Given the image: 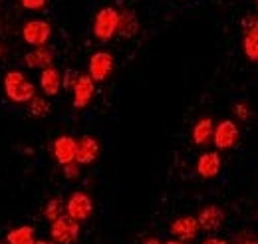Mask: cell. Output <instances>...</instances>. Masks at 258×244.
Instances as JSON below:
<instances>
[{
    "mask_svg": "<svg viewBox=\"0 0 258 244\" xmlns=\"http://www.w3.org/2000/svg\"><path fill=\"white\" fill-rule=\"evenodd\" d=\"M4 92L14 103H28L36 97V86L18 70H12L4 76Z\"/></svg>",
    "mask_w": 258,
    "mask_h": 244,
    "instance_id": "6da1fadb",
    "label": "cell"
},
{
    "mask_svg": "<svg viewBox=\"0 0 258 244\" xmlns=\"http://www.w3.org/2000/svg\"><path fill=\"white\" fill-rule=\"evenodd\" d=\"M117 22H119V10L113 6H103L101 10H97L96 18H94V36L99 42H109L115 34H117Z\"/></svg>",
    "mask_w": 258,
    "mask_h": 244,
    "instance_id": "7a4b0ae2",
    "label": "cell"
},
{
    "mask_svg": "<svg viewBox=\"0 0 258 244\" xmlns=\"http://www.w3.org/2000/svg\"><path fill=\"white\" fill-rule=\"evenodd\" d=\"M50 236L56 244H74L80 238V222L68 214L56 218L50 226Z\"/></svg>",
    "mask_w": 258,
    "mask_h": 244,
    "instance_id": "3957f363",
    "label": "cell"
},
{
    "mask_svg": "<svg viewBox=\"0 0 258 244\" xmlns=\"http://www.w3.org/2000/svg\"><path fill=\"white\" fill-rule=\"evenodd\" d=\"M238 139H240V131H238V125L232 121V119H225L219 125H215V133H213V143L219 151H226V149H232L238 145Z\"/></svg>",
    "mask_w": 258,
    "mask_h": 244,
    "instance_id": "277c9868",
    "label": "cell"
},
{
    "mask_svg": "<svg viewBox=\"0 0 258 244\" xmlns=\"http://www.w3.org/2000/svg\"><path fill=\"white\" fill-rule=\"evenodd\" d=\"M66 214L76 218L78 222L82 220H88L92 214H94V201L88 193H82V191H76L68 203H66Z\"/></svg>",
    "mask_w": 258,
    "mask_h": 244,
    "instance_id": "5b68a950",
    "label": "cell"
},
{
    "mask_svg": "<svg viewBox=\"0 0 258 244\" xmlns=\"http://www.w3.org/2000/svg\"><path fill=\"white\" fill-rule=\"evenodd\" d=\"M52 36V24L48 20H28L22 26V38L26 44H30L34 48L38 46H46L48 40Z\"/></svg>",
    "mask_w": 258,
    "mask_h": 244,
    "instance_id": "8992f818",
    "label": "cell"
},
{
    "mask_svg": "<svg viewBox=\"0 0 258 244\" xmlns=\"http://www.w3.org/2000/svg\"><path fill=\"white\" fill-rule=\"evenodd\" d=\"M113 66H115L113 54H109V52H96V54L90 58L88 74L92 76L94 82H105V80L111 76Z\"/></svg>",
    "mask_w": 258,
    "mask_h": 244,
    "instance_id": "52a82bcc",
    "label": "cell"
},
{
    "mask_svg": "<svg viewBox=\"0 0 258 244\" xmlns=\"http://www.w3.org/2000/svg\"><path fill=\"white\" fill-rule=\"evenodd\" d=\"M74 107L76 109H84L92 103L94 95H96V82L92 80L90 74H80L76 86H74Z\"/></svg>",
    "mask_w": 258,
    "mask_h": 244,
    "instance_id": "ba28073f",
    "label": "cell"
},
{
    "mask_svg": "<svg viewBox=\"0 0 258 244\" xmlns=\"http://www.w3.org/2000/svg\"><path fill=\"white\" fill-rule=\"evenodd\" d=\"M76 151H78V139H74L72 135H60L52 143V155L60 165L76 161Z\"/></svg>",
    "mask_w": 258,
    "mask_h": 244,
    "instance_id": "9c48e42d",
    "label": "cell"
},
{
    "mask_svg": "<svg viewBox=\"0 0 258 244\" xmlns=\"http://www.w3.org/2000/svg\"><path fill=\"white\" fill-rule=\"evenodd\" d=\"M101 153V145L96 137L92 135H82L78 139V151H76V163L80 165H92L94 161H97Z\"/></svg>",
    "mask_w": 258,
    "mask_h": 244,
    "instance_id": "30bf717a",
    "label": "cell"
},
{
    "mask_svg": "<svg viewBox=\"0 0 258 244\" xmlns=\"http://www.w3.org/2000/svg\"><path fill=\"white\" fill-rule=\"evenodd\" d=\"M199 226L207 232H215L225 224V211L217 205H207L201 209V213L197 216Z\"/></svg>",
    "mask_w": 258,
    "mask_h": 244,
    "instance_id": "8fae6325",
    "label": "cell"
},
{
    "mask_svg": "<svg viewBox=\"0 0 258 244\" xmlns=\"http://www.w3.org/2000/svg\"><path fill=\"white\" fill-rule=\"evenodd\" d=\"M199 230H201V226H199L197 216H179L171 222V234L183 242L197 238Z\"/></svg>",
    "mask_w": 258,
    "mask_h": 244,
    "instance_id": "7c38bea8",
    "label": "cell"
},
{
    "mask_svg": "<svg viewBox=\"0 0 258 244\" xmlns=\"http://www.w3.org/2000/svg\"><path fill=\"white\" fill-rule=\"evenodd\" d=\"M223 169V159L217 151H207L203 153L197 159V173L203 179H215Z\"/></svg>",
    "mask_w": 258,
    "mask_h": 244,
    "instance_id": "4fadbf2b",
    "label": "cell"
},
{
    "mask_svg": "<svg viewBox=\"0 0 258 244\" xmlns=\"http://www.w3.org/2000/svg\"><path fill=\"white\" fill-rule=\"evenodd\" d=\"M40 88L48 97L58 95L60 90H62V74H60V70L54 68V66L44 68L42 74H40Z\"/></svg>",
    "mask_w": 258,
    "mask_h": 244,
    "instance_id": "5bb4252c",
    "label": "cell"
},
{
    "mask_svg": "<svg viewBox=\"0 0 258 244\" xmlns=\"http://www.w3.org/2000/svg\"><path fill=\"white\" fill-rule=\"evenodd\" d=\"M24 64L32 70H44V68H50L54 64V50L48 48V46H38L30 50L26 56H24Z\"/></svg>",
    "mask_w": 258,
    "mask_h": 244,
    "instance_id": "9a60e30c",
    "label": "cell"
},
{
    "mask_svg": "<svg viewBox=\"0 0 258 244\" xmlns=\"http://www.w3.org/2000/svg\"><path fill=\"white\" fill-rule=\"evenodd\" d=\"M213 133H215V123L211 117H201L199 121L195 123L193 127V143L199 147H205L209 141H213Z\"/></svg>",
    "mask_w": 258,
    "mask_h": 244,
    "instance_id": "2e32d148",
    "label": "cell"
},
{
    "mask_svg": "<svg viewBox=\"0 0 258 244\" xmlns=\"http://www.w3.org/2000/svg\"><path fill=\"white\" fill-rule=\"evenodd\" d=\"M139 32V18L133 10H119V22H117V34L121 38H133Z\"/></svg>",
    "mask_w": 258,
    "mask_h": 244,
    "instance_id": "e0dca14e",
    "label": "cell"
},
{
    "mask_svg": "<svg viewBox=\"0 0 258 244\" xmlns=\"http://www.w3.org/2000/svg\"><path fill=\"white\" fill-rule=\"evenodd\" d=\"M6 242L8 244H34L36 242L34 226L22 224V226H18V228H12V230L6 234Z\"/></svg>",
    "mask_w": 258,
    "mask_h": 244,
    "instance_id": "ac0fdd59",
    "label": "cell"
},
{
    "mask_svg": "<svg viewBox=\"0 0 258 244\" xmlns=\"http://www.w3.org/2000/svg\"><path fill=\"white\" fill-rule=\"evenodd\" d=\"M242 50H244V56L250 62H258V28L256 30L244 32Z\"/></svg>",
    "mask_w": 258,
    "mask_h": 244,
    "instance_id": "d6986e66",
    "label": "cell"
},
{
    "mask_svg": "<svg viewBox=\"0 0 258 244\" xmlns=\"http://www.w3.org/2000/svg\"><path fill=\"white\" fill-rule=\"evenodd\" d=\"M28 113L32 117H46L50 113V101L44 97H32L28 101Z\"/></svg>",
    "mask_w": 258,
    "mask_h": 244,
    "instance_id": "ffe728a7",
    "label": "cell"
},
{
    "mask_svg": "<svg viewBox=\"0 0 258 244\" xmlns=\"http://www.w3.org/2000/svg\"><path fill=\"white\" fill-rule=\"evenodd\" d=\"M64 213H66V205L60 199H50V201L46 203V207H44V216H46L50 222H54L56 218H60Z\"/></svg>",
    "mask_w": 258,
    "mask_h": 244,
    "instance_id": "44dd1931",
    "label": "cell"
},
{
    "mask_svg": "<svg viewBox=\"0 0 258 244\" xmlns=\"http://www.w3.org/2000/svg\"><path fill=\"white\" fill-rule=\"evenodd\" d=\"M78 78H80V74L76 72V70H66L64 74H62V88L64 90H74V86H76V82H78Z\"/></svg>",
    "mask_w": 258,
    "mask_h": 244,
    "instance_id": "7402d4cb",
    "label": "cell"
},
{
    "mask_svg": "<svg viewBox=\"0 0 258 244\" xmlns=\"http://www.w3.org/2000/svg\"><path fill=\"white\" fill-rule=\"evenodd\" d=\"M234 244H258V236L252 230H240L234 236Z\"/></svg>",
    "mask_w": 258,
    "mask_h": 244,
    "instance_id": "603a6c76",
    "label": "cell"
},
{
    "mask_svg": "<svg viewBox=\"0 0 258 244\" xmlns=\"http://www.w3.org/2000/svg\"><path fill=\"white\" fill-rule=\"evenodd\" d=\"M62 171H64L66 179L74 181V179H78V177H80V163L72 161V163H68V165H62Z\"/></svg>",
    "mask_w": 258,
    "mask_h": 244,
    "instance_id": "cb8c5ba5",
    "label": "cell"
},
{
    "mask_svg": "<svg viewBox=\"0 0 258 244\" xmlns=\"http://www.w3.org/2000/svg\"><path fill=\"white\" fill-rule=\"evenodd\" d=\"M258 28V14H248L242 18V32L256 30Z\"/></svg>",
    "mask_w": 258,
    "mask_h": 244,
    "instance_id": "d4e9b609",
    "label": "cell"
},
{
    "mask_svg": "<svg viewBox=\"0 0 258 244\" xmlns=\"http://www.w3.org/2000/svg\"><path fill=\"white\" fill-rule=\"evenodd\" d=\"M20 4L26 10H42L48 4V0H20Z\"/></svg>",
    "mask_w": 258,
    "mask_h": 244,
    "instance_id": "484cf974",
    "label": "cell"
},
{
    "mask_svg": "<svg viewBox=\"0 0 258 244\" xmlns=\"http://www.w3.org/2000/svg\"><path fill=\"white\" fill-rule=\"evenodd\" d=\"M234 113H236V117L242 119V121L250 117V109H248L244 103H236V105H234Z\"/></svg>",
    "mask_w": 258,
    "mask_h": 244,
    "instance_id": "4316f807",
    "label": "cell"
},
{
    "mask_svg": "<svg viewBox=\"0 0 258 244\" xmlns=\"http://www.w3.org/2000/svg\"><path fill=\"white\" fill-rule=\"evenodd\" d=\"M203 244H228L226 240H223V238H207Z\"/></svg>",
    "mask_w": 258,
    "mask_h": 244,
    "instance_id": "83f0119b",
    "label": "cell"
},
{
    "mask_svg": "<svg viewBox=\"0 0 258 244\" xmlns=\"http://www.w3.org/2000/svg\"><path fill=\"white\" fill-rule=\"evenodd\" d=\"M145 244H161V240H159V238H153V236H151V238H147V240H145Z\"/></svg>",
    "mask_w": 258,
    "mask_h": 244,
    "instance_id": "f1b7e54d",
    "label": "cell"
},
{
    "mask_svg": "<svg viewBox=\"0 0 258 244\" xmlns=\"http://www.w3.org/2000/svg\"><path fill=\"white\" fill-rule=\"evenodd\" d=\"M4 54H6V46H4V44H2V42H0V58H2V56H4Z\"/></svg>",
    "mask_w": 258,
    "mask_h": 244,
    "instance_id": "f546056e",
    "label": "cell"
},
{
    "mask_svg": "<svg viewBox=\"0 0 258 244\" xmlns=\"http://www.w3.org/2000/svg\"><path fill=\"white\" fill-rule=\"evenodd\" d=\"M34 244H56L54 240H36Z\"/></svg>",
    "mask_w": 258,
    "mask_h": 244,
    "instance_id": "4dcf8cb0",
    "label": "cell"
},
{
    "mask_svg": "<svg viewBox=\"0 0 258 244\" xmlns=\"http://www.w3.org/2000/svg\"><path fill=\"white\" fill-rule=\"evenodd\" d=\"M167 244H185V242H183V240H169Z\"/></svg>",
    "mask_w": 258,
    "mask_h": 244,
    "instance_id": "1f68e13d",
    "label": "cell"
},
{
    "mask_svg": "<svg viewBox=\"0 0 258 244\" xmlns=\"http://www.w3.org/2000/svg\"><path fill=\"white\" fill-rule=\"evenodd\" d=\"M254 6H256V14H258V0H254Z\"/></svg>",
    "mask_w": 258,
    "mask_h": 244,
    "instance_id": "d6a6232c",
    "label": "cell"
}]
</instances>
